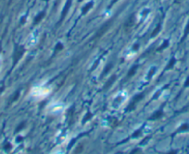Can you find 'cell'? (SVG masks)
Instances as JSON below:
<instances>
[{
	"mask_svg": "<svg viewBox=\"0 0 189 154\" xmlns=\"http://www.w3.org/2000/svg\"><path fill=\"white\" fill-rule=\"evenodd\" d=\"M43 17H44V14H43V13H42V14H40V15H38V17H37V18L35 19V20H34V22H35V23H37V22H38L39 20H40V19H42Z\"/></svg>",
	"mask_w": 189,
	"mask_h": 154,
	"instance_id": "4",
	"label": "cell"
},
{
	"mask_svg": "<svg viewBox=\"0 0 189 154\" xmlns=\"http://www.w3.org/2000/svg\"><path fill=\"white\" fill-rule=\"evenodd\" d=\"M50 92V90L47 88H34L33 90V96L36 98H45V97Z\"/></svg>",
	"mask_w": 189,
	"mask_h": 154,
	"instance_id": "1",
	"label": "cell"
},
{
	"mask_svg": "<svg viewBox=\"0 0 189 154\" xmlns=\"http://www.w3.org/2000/svg\"><path fill=\"white\" fill-rule=\"evenodd\" d=\"M3 91V88H0V93Z\"/></svg>",
	"mask_w": 189,
	"mask_h": 154,
	"instance_id": "11",
	"label": "cell"
},
{
	"mask_svg": "<svg viewBox=\"0 0 189 154\" xmlns=\"http://www.w3.org/2000/svg\"><path fill=\"white\" fill-rule=\"evenodd\" d=\"M63 110V105L61 103H55L52 107H51V112L54 114H58Z\"/></svg>",
	"mask_w": 189,
	"mask_h": 154,
	"instance_id": "2",
	"label": "cell"
},
{
	"mask_svg": "<svg viewBox=\"0 0 189 154\" xmlns=\"http://www.w3.org/2000/svg\"><path fill=\"white\" fill-rule=\"evenodd\" d=\"M22 53H23V49H19V50H17L16 51L15 54H14V57H15V62H17L19 60V58L22 55Z\"/></svg>",
	"mask_w": 189,
	"mask_h": 154,
	"instance_id": "3",
	"label": "cell"
},
{
	"mask_svg": "<svg viewBox=\"0 0 189 154\" xmlns=\"http://www.w3.org/2000/svg\"><path fill=\"white\" fill-rule=\"evenodd\" d=\"M189 32V23L188 25H187V27H186V29H185V35H186L187 33Z\"/></svg>",
	"mask_w": 189,
	"mask_h": 154,
	"instance_id": "9",
	"label": "cell"
},
{
	"mask_svg": "<svg viewBox=\"0 0 189 154\" xmlns=\"http://www.w3.org/2000/svg\"><path fill=\"white\" fill-rule=\"evenodd\" d=\"M185 87H188V86H189V77H187V79H186V81H185Z\"/></svg>",
	"mask_w": 189,
	"mask_h": 154,
	"instance_id": "8",
	"label": "cell"
},
{
	"mask_svg": "<svg viewBox=\"0 0 189 154\" xmlns=\"http://www.w3.org/2000/svg\"><path fill=\"white\" fill-rule=\"evenodd\" d=\"M10 148H11V146H10L9 144H7V145L5 146V149H6V150H10Z\"/></svg>",
	"mask_w": 189,
	"mask_h": 154,
	"instance_id": "10",
	"label": "cell"
},
{
	"mask_svg": "<svg viewBox=\"0 0 189 154\" xmlns=\"http://www.w3.org/2000/svg\"><path fill=\"white\" fill-rule=\"evenodd\" d=\"M174 62H175V60H174V59H172V61H171L170 65H168V67H169V68H171V67H172V65H173Z\"/></svg>",
	"mask_w": 189,
	"mask_h": 154,
	"instance_id": "7",
	"label": "cell"
},
{
	"mask_svg": "<svg viewBox=\"0 0 189 154\" xmlns=\"http://www.w3.org/2000/svg\"><path fill=\"white\" fill-rule=\"evenodd\" d=\"M92 5H93L92 3H89L88 6H86V7H85V9H84V13H85V12L87 11V10H88V9H89V8H90V7L92 6Z\"/></svg>",
	"mask_w": 189,
	"mask_h": 154,
	"instance_id": "5",
	"label": "cell"
},
{
	"mask_svg": "<svg viewBox=\"0 0 189 154\" xmlns=\"http://www.w3.org/2000/svg\"><path fill=\"white\" fill-rule=\"evenodd\" d=\"M189 127L188 125H184V126H182V127L180 128V130H185V129H188Z\"/></svg>",
	"mask_w": 189,
	"mask_h": 154,
	"instance_id": "6",
	"label": "cell"
}]
</instances>
